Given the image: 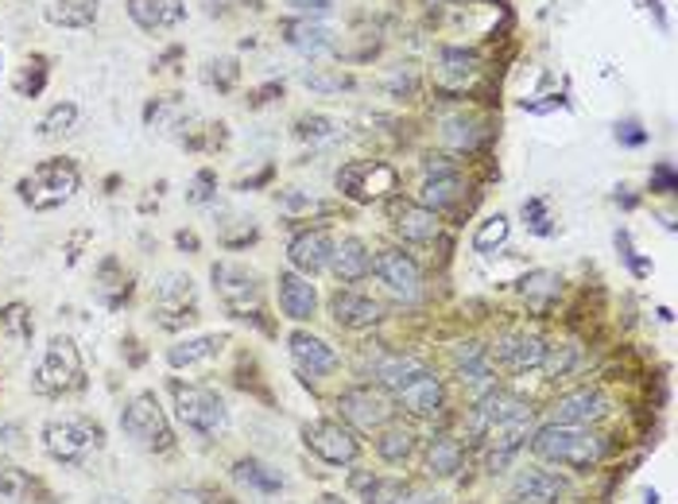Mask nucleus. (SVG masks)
<instances>
[{
    "label": "nucleus",
    "mask_w": 678,
    "mask_h": 504,
    "mask_svg": "<svg viewBox=\"0 0 678 504\" xmlns=\"http://www.w3.org/2000/svg\"><path fill=\"white\" fill-rule=\"evenodd\" d=\"M326 504H342V501H337V496H326Z\"/></svg>",
    "instance_id": "0e129e2a"
},
{
    "label": "nucleus",
    "mask_w": 678,
    "mask_h": 504,
    "mask_svg": "<svg viewBox=\"0 0 678 504\" xmlns=\"http://www.w3.org/2000/svg\"><path fill=\"white\" fill-rule=\"evenodd\" d=\"M330 268H334L337 283H357L372 272V257L365 248L361 237H342L334 241V253H330Z\"/></svg>",
    "instance_id": "b1692460"
},
{
    "label": "nucleus",
    "mask_w": 678,
    "mask_h": 504,
    "mask_svg": "<svg viewBox=\"0 0 678 504\" xmlns=\"http://www.w3.org/2000/svg\"><path fill=\"white\" fill-rule=\"evenodd\" d=\"M531 431H535V411H523V416H511V419H504V423L484 427L489 454H504V458H511V454L531 439Z\"/></svg>",
    "instance_id": "393cba45"
},
{
    "label": "nucleus",
    "mask_w": 678,
    "mask_h": 504,
    "mask_svg": "<svg viewBox=\"0 0 678 504\" xmlns=\"http://www.w3.org/2000/svg\"><path fill=\"white\" fill-rule=\"evenodd\" d=\"M461 198V179L458 171H446V175H427L423 190H419V206H427V210H446V206H454Z\"/></svg>",
    "instance_id": "72a5a7b5"
},
{
    "label": "nucleus",
    "mask_w": 678,
    "mask_h": 504,
    "mask_svg": "<svg viewBox=\"0 0 678 504\" xmlns=\"http://www.w3.org/2000/svg\"><path fill=\"white\" fill-rule=\"evenodd\" d=\"M361 489H365V493H361L365 504H399V501H404V493H407V481H399V478H369Z\"/></svg>",
    "instance_id": "a19ab883"
},
{
    "label": "nucleus",
    "mask_w": 678,
    "mask_h": 504,
    "mask_svg": "<svg viewBox=\"0 0 678 504\" xmlns=\"http://www.w3.org/2000/svg\"><path fill=\"white\" fill-rule=\"evenodd\" d=\"M330 315H334L337 327L345 330H369L380 322V315H384V307H380L372 295H361V292H334V299H330Z\"/></svg>",
    "instance_id": "412c9836"
},
{
    "label": "nucleus",
    "mask_w": 678,
    "mask_h": 504,
    "mask_svg": "<svg viewBox=\"0 0 678 504\" xmlns=\"http://www.w3.org/2000/svg\"><path fill=\"white\" fill-rule=\"evenodd\" d=\"M396 404L415 419H434L442 411V404H446V392H442L439 377H434L431 369H423L411 384H404V389L396 392Z\"/></svg>",
    "instance_id": "f3484780"
},
{
    "label": "nucleus",
    "mask_w": 678,
    "mask_h": 504,
    "mask_svg": "<svg viewBox=\"0 0 678 504\" xmlns=\"http://www.w3.org/2000/svg\"><path fill=\"white\" fill-rule=\"evenodd\" d=\"M617 248H620V257H625V265L632 268V275H640V280H643V275L652 272V260H643L640 253H636V248H632V237H628L625 230H617Z\"/></svg>",
    "instance_id": "8fccbe9b"
},
{
    "label": "nucleus",
    "mask_w": 678,
    "mask_h": 504,
    "mask_svg": "<svg viewBox=\"0 0 678 504\" xmlns=\"http://www.w3.org/2000/svg\"><path fill=\"white\" fill-rule=\"evenodd\" d=\"M396 186H399L396 168L384 160H349L342 171H337V190L361 206L384 202Z\"/></svg>",
    "instance_id": "1a4fd4ad"
},
{
    "label": "nucleus",
    "mask_w": 678,
    "mask_h": 504,
    "mask_svg": "<svg viewBox=\"0 0 678 504\" xmlns=\"http://www.w3.org/2000/svg\"><path fill=\"white\" fill-rule=\"evenodd\" d=\"M151 319L168 334H178V330L198 322V287H194L190 275L171 272L159 280L156 299H151Z\"/></svg>",
    "instance_id": "6e6552de"
},
{
    "label": "nucleus",
    "mask_w": 678,
    "mask_h": 504,
    "mask_svg": "<svg viewBox=\"0 0 678 504\" xmlns=\"http://www.w3.org/2000/svg\"><path fill=\"white\" fill-rule=\"evenodd\" d=\"M427 365L419 361V357H404V354H396V357H380L377 361V384L380 389H387V392H399L404 384H411L419 372H423Z\"/></svg>",
    "instance_id": "7c9ffc66"
},
{
    "label": "nucleus",
    "mask_w": 678,
    "mask_h": 504,
    "mask_svg": "<svg viewBox=\"0 0 678 504\" xmlns=\"http://www.w3.org/2000/svg\"><path fill=\"white\" fill-rule=\"evenodd\" d=\"M124 349H121V354L124 357H128V365H133V369H140V365H144V349H140V342H136V337L133 334H128V337H124Z\"/></svg>",
    "instance_id": "864d4df0"
},
{
    "label": "nucleus",
    "mask_w": 678,
    "mask_h": 504,
    "mask_svg": "<svg viewBox=\"0 0 678 504\" xmlns=\"http://www.w3.org/2000/svg\"><path fill=\"white\" fill-rule=\"evenodd\" d=\"M12 439H20V423H9L0 427V451H9V446H16Z\"/></svg>",
    "instance_id": "bf43d9fd"
},
{
    "label": "nucleus",
    "mask_w": 678,
    "mask_h": 504,
    "mask_svg": "<svg viewBox=\"0 0 678 504\" xmlns=\"http://www.w3.org/2000/svg\"><path fill=\"white\" fill-rule=\"evenodd\" d=\"M218 504H237V501H233V496H218Z\"/></svg>",
    "instance_id": "e2e57ef3"
},
{
    "label": "nucleus",
    "mask_w": 678,
    "mask_h": 504,
    "mask_svg": "<svg viewBox=\"0 0 678 504\" xmlns=\"http://www.w3.org/2000/svg\"><path fill=\"white\" fill-rule=\"evenodd\" d=\"M82 190V168L66 156H54V160H44L27 171L16 183V195L24 206H32L36 213L59 210L62 202H71Z\"/></svg>",
    "instance_id": "20e7f679"
},
{
    "label": "nucleus",
    "mask_w": 678,
    "mask_h": 504,
    "mask_svg": "<svg viewBox=\"0 0 678 504\" xmlns=\"http://www.w3.org/2000/svg\"><path fill=\"white\" fill-rule=\"evenodd\" d=\"M213 195H218V171L202 168L198 175L190 179V186H186V202L206 206V202H213Z\"/></svg>",
    "instance_id": "de8ad7c7"
},
{
    "label": "nucleus",
    "mask_w": 678,
    "mask_h": 504,
    "mask_svg": "<svg viewBox=\"0 0 678 504\" xmlns=\"http://www.w3.org/2000/svg\"><path fill=\"white\" fill-rule=\"evenodd\" d=\"M210 280H213V287H218L221 303L230 307V315H237V319H252L268 330L264 310H260L264 283H260V275H256L252 268L237 265V260H218V265L210 268Z\"/></svg>",
    "instance_id": "0eeeda50"
},
{
    "label": "nucleus",
    "mask_w": 678,
    "mask_h": 504,
    "mask_svg": "<svg viewBox=\"0 0 678 504\" xmlns=\"http://www.w3.org/2000/svg\"><path fill=\"white\" fill-rule=\"evenodd\" d=\"M101 0H51L47 4V20L54 27H94Z\"/></svg>",
    "instance_id": "473e14b6"
},
{
    "label": "nucleus",
    "mask_w": 678,
    "mask_h": 504,
    "mask_svg": "<svg viewBox=\"0 0 678 504\" xmlns=\"http://www.w3.org/2000/svg\"><path fill=\"white\" fill-rule=\"evenodd\" d=\"M605 416H608V396L601 389H593V384L563 392L555 399V407H551V423H566V427H593Z\"/></svg>",
    "instance_id": "f8f14e48"
},
{
    "label": "nucleus",
    "mask_w": 678,
    "mask_h": 504,
    "mask_svg": "<svg viewBox=\"0 0 678 504\" xmlns=\"http://www.w3.org/2000/svg\"><path fill=\"white\" fill-rule=\"evenodd\" d=\"M39 439H44L47 458L59 462V466H82L97 451H106V427L94 416H82V411L47 419Z\"/></svg>",
    "instance_id": "7ed1b4c3"
},
{
    "label": "nucleus",
    "mask_w": 678,
    "mask_h": 504,
    "mask_svg": "<svg viewBox=\"0 0 678 504\" xmlns=\"http://www.w3.org/2000/svg\"><path fill=\"white\" fill-rule=\"evenodd\" d=\"M272 94H283V86H275V82H272V86L256 89V94H252V98H248V101H252V106H264V101H272Z\"/></svg>",
    "instance_id": "052dcab7"
},
{
    "label": "nucleus",
    "mask_w": 678,
    "mask_h": 504,
    "mask_svg": "<svg viewBox=\"0 0 678 504\" xmlns=\"http://www.w3.org/2000/svg\"><path fill=\"white\" fill-rule=\"evenodd\" d=\"M442 140L454 144L458 151H469V148L481 144V124H477L473 116H466V113H454V116L442 121Z\"/></svg>",
    "instance_id": "4c0bfd02"
},
{
    "label": "nucleus",
    "mask_w": 678,
    "mask_h": 504,
    "mask_svg": "<svg viewBox=\"0 0 678 504\" xmlns=\"http://www.w3.org/2000/svg\"><path fill=\"white\" fill-rule=\"evenodd\" d=\"M168 392H171V399H175V416L186 431L213 439V434H221L230 427V407H225V399H221L218 389H210V384H190V381L171 377Z\"/></svg>",
    "instance_id": "39448f33"
},
{
    "label": "nucleus",
    "mask_w": 678,
    "mask_h": 504,
    "mask_svg": "<svg viewBox=\"0 0 678 504\" xmlns=\"http://www.w3.org/2000/svg\"><path fill=\"white\" fill-rule=\"evenodd\" d=\"M86 361H82V349L74 345L71 334H51L44 345V357L32 369V392L47 399H62L74 396V392H86Z\"/></svg>",
    "instance_id": "f257e3e1"
},
{
    "label": "nucleus",
    "mask_w": 678,
    "mask_h": 504,
    "mask_svg": "<svg viewBox=\"0 0 678 504\" xmlns=\"http://www.w3.org/2000/svg\"><path fill=\"white\" fill-rule=\"evenodd\" d=\"M287 349H291V361H295V369H299L303 377H330V372H337V365H342V357L334 354V345H326L318 334H310V330H295V334L287 337Z\"/></svg>",
    "instance_id": "2eb2a0df"
},
{
    "label": "nucleus",
    "mask_w": 678,
    "mask_h": 504,
    "mask_svg": "<svg viewBox=\"0 0 678 504\" xmlns=\"http://www.w3.org/2000/svg\"><path fill=\"white\" fill-rule=\"evenodd\" d=\"M334 133H337V121H334V116H322V113L303 116L299 128H295V136H299V140H330Z\"/></svg>",
    "instance_id": "09e8293b"
},
{
    "label": "nucleus",
    "mask_w": 678,
    "mask_h": 504,
    "mask_svg": "<svg viewBox=\"0 0 678 504\" xmlns=\"http://www.w3.org/2000/svg\"><path fill=\"white\" fill-rule=\"evenodd\" d=\"M128 16L140 32H168L186 16L183 0H128Z\"/></svg>",
    "instance_id": "5701e85b"
},
{
    "label": "nucleus",
    "mask_w": 678,
    "mask_h": 504,
    "mask_svg": "<svg viewBox=\"0 0 678 504\" xmlns=\"http://www.w3.org/2000/svg\"><path fill=\"white\" fill-rule=\"evenodd\" d=\"M233 481H237V485H248L252 493H260V496H275V493H283V485H287L283 474L272 466V462L252 458V454L233 466Z\"/></svg>",
    "instance_id": "cd10ccee"
},
{
    "label": "nucleus",
    "mask_w": 678,
    "mask_h": 504,
    "mask_svg": "<svg viewBox=\"0 0 678 504\" xmlns=\"http://www.w3.org/2000/svg\"><path fill=\"white\" fill-rule=\"evenodd\" d=\"M546 357V342L539 334H528V330H511V334H501L493 345V357L504 372H531L539 369Z\"/></svg>",
    "instance_id": "4468645a"
},
{
    "label": "nucleus",
    "mask_w": 678,
    "mask_h": 504,
    "mask_svg": "<svg viewBox=\"0 0 678 504\" xmlns=\"http://www.w3.org/2000/svg\"><path fill=\"white\" fill-rule=\"evenodd\" d=\"M415 451H419V434L415 431H407V427H380V434H377L380 462H387V466H404Z\"/></svg>",
    "instance_id": "c756f323"
},
{
    "label": "nucleus",
    "mask_w": 678,
    "mask_h": 504,
    "mask_svg": "<svg viewBox=\"0 0 678 504\" xmlns=\"http://www.w3.org/2000/svg\"><path fill=\"white\" fill-rule=\"evenodd\" d=\"M86 241H89V230L74 233V237H71V248H66V265H78V257H82L78 248H82V245H86Z\"/></svg>",
    "instance_id": "6e6d98bb"
},
{
    "label": "nucleus",
    "mask_w": 678,
    "mask_h": 504,
    "mask_svg": "<svg viewBox=\"0 0 678 504\" xmlns=\"http://www.w3.org/2000/svg\"><path fill=\"white\" fill-rule=\"evenodd\" d=\"M520 213H523V225H528L535 237H551L555 233V218H551V206H546V198H523V206H520Z\"/></svg>",
    "instance_id": "79ce46f5"
},
{
    "label": "nucleus",
    "mask_w": 678,
    "mask_h": 504,
    "mask_svg": "<svg viewBox=\"0 0 678 504\" xmlns=\"http://www.w3.org/2000/svg\"><path fill=\"white\" fill-rule=\"evenodd\" d=\"M0 334L9 337V342L16 345H32V337H36V319H32V307L20 299L4 303L0 307Z\"/></svg>",
    "instance_id": "f704fd0d"
},
{
    "label": "nucleus",
    "mask_w": 678,
    "mask_h": 504,
    "mask_svg": "<svg viewBox=\"0 0 678 504\" xmlns=\"http://www.w3.org/2000/svg\"><path fill=\"white\" fill-rule=\"evenodd\" d=\"M0 62H4V59H0Z\"/></svg>",
    "instance_id": "69168bd1"
},
{
    "label": "nucleus",
    "mask_w": 678,
    "mask_h": 504,
    "mask_svg": "<svg viewBox=\"0 0 678 504\" xmlns=\"http://www.w3.org/2000/svg\"><path fill=\"white\" fill-rule=\"evenodd\" d=\"M283 4H291L295 12H330L334 0H283Z\"/></svg>",
    "instance_id": "5fc2aeb1"
},
{
    "label": "nucleus",
    "mask_w": 678,
    "mask_h": 504,
    "mask_svg": "<svg viewBox=\"0 0 678 504\" xmlns=\"http://www.w3.org/2000/svg\"><path fill=\"white\" fill-rule=\"evenodd\" d=\"M481 62H477L473 51H461V47H442L439 66H434V82L442 89H466L469 82L477 78Z\"/></svg>",
    "instance_id": "a878e982"
},
{
    "label": "nucleus",
    "mask_w": 678,
    "mask_h": 504,
    "mask_svg": "<svg viewBox=\"0 0 678 504\" xmlns=\"http://www.w3.org/2000/svg\"><path fill=\"white\" fill-rule=\"evenodd\" d=\"M303 446H307L318 462H326V466H353V462L361 458V439H357V431L337 423V419H315V423L303 427Z\"/></svg>",
    "instance_id": "9b49d317"
},
{
    "label": "nucleus",
    "mask_w": 678,
    "mask_h": 504,
    "mask_svg": "<svg viewBox=\"0 0 678 504\" xmlns=\"http://www.w3.org/2000/svg\"><path fill=\"white\" fill-rule=\"evenodd\" d=\"M133 272L121 265L116 257H106L101 265H97V275H94V295L97 303L106 310H121L124 303L133 299Z\"/></svg>",
    "instance_id": "6ab92c4d"
},
{
    "label": "nucleus",
    "mask_w": 678,
    "mask_h": 504,
    "mask_svg": "<svg viewBox=\"0 0 678 504\" xmlns=\"http://www.w3.org/2000/svg\"><path fill=\"white\" fill-rule=\"evenodd\" d=\"M337 411H342L345 427L372 434L392 423L396 404H392V396H387L384 389H377V384H353V389H345L342 396H337Z\"/></svg>",
    "instance_id": "9d476101"
},
{
    "label": "nucleus",
    "mask_w": 678,
    "mask_h": 504,
    "mask_svg": "<svg viewBox=\"0 0 678 504\" xmlns=\"http://www.w3.org/2000/svg\"><path fill=\"white\" fill-rule=\"evenodd\" d=\"M372 272H377L380 283H384L392 295H399V299H415L419 287H423V272H419V265L407 257L404 248H380L377 257H372Z\"/></svg>",
    "instance_id": "ddd939ff"
},
{
    "label": "nucleus",
    "mask_w": 678,
    "mask_h": 504,
    "mask_svg": "<svg viewBox=\"0 0 678 504\" xmlns=\"http://www.w3.org/2000/svg\"><path fill=\"white\" fill-rule=\"evenodd\" d=\"M47 86V59L44 54H36V59H27V66L20 71L16 78V94L20 98H39Z\"/></svg>",
    "instance_id": "c03bdc74"
},
{
    "label": "nucleus",
    "mask_w": 678,
    "mask_h": 504,
    "mask_svg": "<svg viewBox=\"0 0 678 504\" xmlns=\"http://www.w3.org/2000/svg\"><path fill=\"white\" fill-rule=\"evenodd\" d=\"M121 431L148 454H171L175 451V431L171 419L159 404L156 392H136L121 411Z\"/></svg>",
    "instance_id": "423d86ee"
},
{
    "label": "nucleus",
    "mask_w": 678,
    "mask_h": 504,
    "mask_svg": "<svg viewBox=\"0 0 678 504\" xmlns=\"http://www.w3.org/2000/svg\"><path fill=\"white\" fill-rule=\"evenodd\" d=\"M32 493H39V481L27 469L12 466V462H0V504H20Z\"/></svg>",
    "instance_id": "c9c22d12"
},
{
    "label": "nucleus",
    "mask_w": 678,
    "mask_h": 504,
    "mask_svg": "<svg viewBox=\"0 0 678 504\" xmlns=\"http://www.w3.org/2000/svg\"><path fill=\"white\" fill-rule=\"evenodd\" d=\"M617 140L625 144V148H640V144H648V133H643L636 121H625V124H617Z\"/></svg>",
    "instance_id": "603ef678"
},
{
    "label": "nucleus",
    "mask_w": 678,
    "mask_h": 504,
    "mask_svg": "<svg viewBox=\"0 0 678 504\" xmlns=\"http://www.w3.org/2000/svg\"><path fill=\"white\" fill-rule=\"evenodd\" d=\"M225 342H230L225 334L183 337V342H175L168 349V365H171V369H194V365H202V361H210V357H218L221 349H225Z\"/></svg>",
    "instance_id": "bb28decb"
},
{
    "label": "nucleus",
    "mask_w": 678,
    "mask_h": 504,
    "mask_svg": "<svg viewBox=\"0 0 678 504\" xmlns=\"http://www.w3.org/2000/svg\"><path fill=\"white\" fill-rule=\"evenodd\" d=\"M578 345H546V357H543V365H539V369L546 372V377H551V381H558V377H566V372L574 369V365H578Z\"/></svg>",
    "instance_id": "37998d69"
},
{
    "label": "nucleus",
    "mask_w": 678,
    "mask_h": 504,
    "mask_svg": "<svg viewBox=\"0 0 678 504\" xmlns=\"http://www.w3.org/2000/svg\"><path fill=\"white\" fill-rule=\"evenodd\" d=\"M74 124H78V106H74V101H59V106L47 109V116L39 121L36 133L44 136V140H59V136L74 133Z\"/></svg>",
    "instance_id": "58836bf2"
},
{
    "label": "nucleus",
    "mask_w": 678,
    "mask_h": 504,
    "mask_svg": "<svg viewBox=\"0 0 678 504\" xmlns=\"http://www.w3.org/2000/svg\"><path fill=\"white\" fill-rule=\"evenodd\" d=\"M531 454L551 466H570V469H593L605 458V439L585 427H566V423H543L531 431Z\"/></svg>",
    "instance_id": "f03ea898"
},
{
    "label": "nucleus",
    "mask_w": 678,
    "mask_h": 504,
    "mask_svg": "<svg viewBox=\"0 0 678 504\" xmlns=\"http://www.w3.org/2000/svg\"><path fill=\"white\" fill-rule=\"evenodd\" d=\"M399 504H446V496L442 493H404V501Z\"/></svg>",
    "instance_id": "4d7b16f0"
},
{
    "label": "nucleus",
    "mask_w": 678,
    "mask_h": 504,
    "mask_svg": "<svg viewBox=\"0 0 678 504\" xmlns=\"http://www.w3.org/2000/svg\"><path fill=\"white\" fill-rule=\"evenodd\" d=\"M175 245L183 248V253H198V233L178 230V233H175Z\"/></svg>",
    "instance_id": "13d9d810"
},
{
    "label": "nucleus",
    "mask_w": 678,
    "mask_h": 504,
    "mask_svg": "<svg viewBox=\"0 0 678 504\" xmlns=\"http://www.w3.org/2000/svg\"><path fill=\"white\" fill-rule=\"evenodd\" d=\"M392 225L411 245H427V241L439 237V213L419 202H392Z\"/></svg>",
    "instance_id": "4be33fe9"
},
{
    "label": "nucleus",
    "mask_w": 678,
    "mask_h": 504,
    "mask_svg": "<svg viewBox=\"0 0 678 504\" xmlns=\"http://www.w3.org/2000/svg\"><path fill=\"white\" fill-rule=\"evenodd\" d=\"M287 32V44L295 47V51H303V54H322V51H330L334 47V36H330L326 27H318V24H307V20H299V24H287L283 27Z\"/></svg>",
    "instance_id": "e433bc0d"
},
{
    "label": "nucleus",
    "mask_w": 678,
    "mask_h": 504,
    "mask_svg": "<svg viewBox=\"0 0 678 504\" xmlns=\"http://www.w3.org/2000/svg\"><path fill=\"white\" fill-rule=\"evenodd\" d=\"M461 466H466V451H461L458 439H449V434L431 439V446H427V474L431 478H454Z\"/></svg>",
    "instance_id": "c85d7f7f"
},
{
    "label": "nucleus",
    "mask_w": 678,
    "mask_h": 504,
    "mask_svg": "<svg viewBox=\"0 0 678 504\" xmlns=\"http://www.w3.org/2000/svg\"><path fill=\"white\" fill-rule=\"evenodd\" d=\"M508 233H511V222H508V218H504V213H493V218H484V222L477 225V233H473V253L489 257V253L504 248Z\"/></svg>",
    "instance_id": "ea45409f"
},
{
    "label": "nucleus",
    "mask_w": 678,
    "mask_h": 504,
    "mask_svg": "<svg viewBox=\"0 0 678 504\" xmlns=\"http://www.w3.org/2000/svg\"><path fill=\"white\" fill-rule=\"evenodd\" d=\"M675 168L670 163H655L652 168V190H659V195H675Z\"/></svg>",
    "instance_id": "3c124183"
},
{
    "label": "nucleus",
    "mask_w": 678,
    "mask_h": 504,
    "mask_svg": "<svg viewBox=\"0 0 678 504\" xmlns=\"http://www.w3.org/2000/svg\"><path fill=\"white\" fill-rule=\"evenodd\" d=\"M275 292H280V310L287 315L291 322L315 319L318 292H315V283H310L307 275H299V272H280V280H275Z\"/></svg>",
    "instance_id": "aec40b11"
},
{
    "label": "nucleus",
    "mask_w": 678,
    "mask_h": 504,
    "mask_svg": "<svg viewBox=\"0 0 678 504\" xmlns=\"http://www.w3.org/2000/svg\"><path fill=\"white\" fill-rule=\"evenodd\" d=\"M202 78H206V86L221 89V94H230V89L237 86V78H241L237 59H210V62H206Z\"/></svg>",
    "instance_id": "49530a36"
},
{
    "label": "nucleus",
    "mask_w": 678,
    "mask_h": 504,
    "mask_svg": "<svg viewBox=\"0 0 678 504\" xmlns=\"http://www.w3.org/2000/svg\"><path fill=\"white\" fill-rule=\"evenodd\" d=\"M558 292H563V280H558V272H546V268H539V272H528L520 280V295L528 299L531 310H551V303L558 299Z\"/></svg>",
    "instance_id": "2f4dec72"
},
{
    "label": "nucleus",
    "mask_w": 678,
    "mask_h": 504,
    "mask_svg": "<svg viewBox=\"0 0 678 504\" xmlns=\"http://www.w3.org/2000/svg\"><path fill=\"white\" fill-rule=\"evenodd\" d=\"M303 86L315 89V94H342V89L353 86L349 74L342 71H322V66H310L307 74H303Z\"/></svg>",
    "instance_id": "a18cd8bd"
},
{
    "label": "nucleus",
    "mask_w": 678,
    "mask_h": 504,
    "mask_svg": "<svg viewBox=\"0 0 678 504\" xmlns=\"http://www.w3.org/2000/svg\"><path fill=\"white\" fill-rule=\"evenodd\" d=\"M563 478L546 474V469H523L508 489V504H563Z\"/></svg>",
    "instance_id": "a211bd4d"
},
{
    "label": "nucleus",
    "mask_w": 678,
    "mask_h": 504,
    "mask_svg": "<svg viewBox=\"0 0 678 504\" xmlns=\"http://www.w3.org/2000/svg\"><path fill=\"white\" fill-rule=\"evenodd\" d=\"M330 253H334V237H330V230H303V233H295L291 237V245H287V260H291V268L299 275H318V272H326L330 268Z\"/></svg>",
    "instance_id": "dca6fc26"
},
{
    "label": "nucleus",
    "mask_w": 678,
    "mask_h": 504,
    "mask_svg": "<svg viewBox=\"0 0 678 504\" xmlns=\"http://www.w3.org/2000/svg\"><path fill=\"white\" fill-rule=\"evenodd\" d=\"M268 179H272V168H264V171H256L252 179H241V190H252V186H260V183H268Z\"/></svg>",
    "instance_id": "680f3d73"
}]
</instances>
